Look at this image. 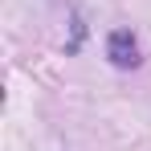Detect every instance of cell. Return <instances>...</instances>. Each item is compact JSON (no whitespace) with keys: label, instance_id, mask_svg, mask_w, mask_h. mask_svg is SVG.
Wrapping results in <instances>:
<instances>
[{"label":"cell","instance_id":"cell-1","mask_svg":"<svg viewBox=\"0 0 151 151\" xmlns=\"http://www.w3.org/2000/svg\"><path fill=\"white\" fill-rule=\"evenodd\" d=\"M106 57H110L119 70H135V65H139V41H135V33H131V29H114V33L106 37Z\"/></svg>","mask_w":151,"mask_h":151}]
</instances>
